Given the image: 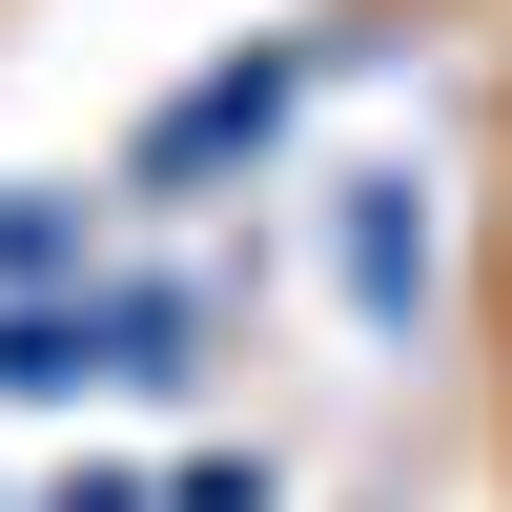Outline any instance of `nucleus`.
<instances>
[{
    "mask_svg": "<svg viewBox=\"0 0 512 512\" xmlns=\"http://www.w3.org/2000/svg\"><path fill=\"white\" fill-rule=\"evenodd\" d=\"M82 369H103L82 308H0V390H82Z\"/></svg>",
    "mask_w": 512,
    "mask_h": 512,
    "instance_id": "nucleus-1",
    "label": "nucleus"
},
{
    "mask_svg": "<svg viewBox=\"0 0 512 512\" xmlns=\"http://www.w3.org/2000/svg\"><path fill=\"white\" fill-rule=\"evenodd\" d=\"M349 287H369V308H410V287H431V246H410V205H390V185L349 205Z\"/></svg>",
    "mask_w": 512,
    "mask_h": 512,
    "instance_id": "nucleus-2",
    "label": "nucleus"
}]
</instances>
